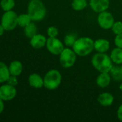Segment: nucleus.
<instances>
[{
  "instance_id": "23",
  "label": "nucleus",
  "mask_w": 122,
  "mask_h": 122,
  "mask_svg": "<svg viewBox=\"0 0 122 122\" xmlns=\"http://www.w3.org/2000/svg\"><path fill=\"white\" fill-rule=\"evenodd\" d=\"M0 6L4 11L12 10L15 6L14 0H1L0 2Z\"/></svg>"
},
{
  "instance_id": "32",
  "label": "nucleus",
  "mask_w": 122,
  "mask_h": 122,
  "mask_svg": "<svg viewBox=\"0 0 122 122\" xmlns=\"http://www.w3.org/2000/svg\"><path fill=\"white\" fill-rule=\"evenodd\" d=\"M119 89H120V90L122 92V83L120 84V85H119Z\"/></svg>"
},
{
  "instance_id": "26",
  "label": "nucleus",
  "mask_w": 122,
  "mask_h": 122,
  "mask_svg": "<svg viewBox=\"0 0 122 122\" xmlns=\"http://www.w3.org/2000/svg\"><path fill=\"white\" fill-rule=\"evenodd\" d=\"M59 34V31L58 29L56 28L55 26H50L48 27L47 30V34L48 36V37H57V36Z\"/></svg>"
},
{
  "instance_id": "16",
  "label": "nucleus",
  "mask_w": 122,
  "mask_h": 122,
  "mask_svg": "<svg viewBox=\"0 0 122 122\" xmlns=\"http://www.w3.org/2000/svg\"><path fill=\"white\" fill-rule=\"evenodd\" d=\"M22 69H23V65L22 62L17 60L12 61L9 66L10 75L12 76H19L22 72Z\"/></svg>"
},
{
  "instance_id": "17",
  "label": "nucleus",
  "mask_w": 122,
  "mask_h": 122,
  "mask_svg": "<svg viewBox=\"0 0 122 122\" xmlns=\"http://www.w3.org/2000/svg\"><path fill=\"white\" fill-rule=\"evenodd\" d=\"M110 57L115 64H122V49L116 47L113 49L110 54Z\"/></svg>"
},
{
  "instance_id": "3",
  "label": "nucleus",
  "mask_w": 122,
  "mask_h": 122,
  "mask_svg": "<svg viewBox=\"0 0 122 122\" xmlns=\"http://www.w3.org/2000/svg\"><path fill=\"white\" fill-rule=\"evenodd\" d=\"M27 14L32 21H40L45 17L47 9L41 0H30L27 6Z\"/></svg>"
},
{
  "instance_id": "9",
  "label": "nucleus",
  "mask_w": 122,
  "mask_h": 122,
  "mask_svg": "<svg viewBox=\"0 0 122 122\" xmlns=\"http://www.w3.org/2000/svg\"><path fill=\"white\" fill-rule=\"evenodd\" d=\"M17 96V89L15 86L9 84H4L0 86V98L4 101H11Z\"/></svg>"
},
{
  "instance_id": "5",
  "label": "nucleus",
  "mask_w": 122,
  "mask_h": 122,
  "mask_svg": "<svg viewBox=\"0 0 122 122\" xmlns=\"http://www.w3.org/2000/svg\"><path fill=\"white\" fill-rule=\"evenodd\" d=\"M77 54L73 49L64 48L63 51L59 55V61L60 65L65 68L68 69L73 66L76 62Z\"/></svg>"
},
{
  "instance_id": "6",
  "label": "nucleus",
  "mask_w": 122,
  "mask_h": 122,
  "mask_svg": "<svg viewBox=\"0 0 122 122\" xmlns=\"http://www.w3.org/2000/svg\"><path fill=\"white\" fill-rule=\"evenodd\" d=\"M18 15L12 10L5 11L1 16V24L4 28L5 31H12L18 25Z\"/></svg>"
},
{
  "instance_id": "13",
  "label": "nucleus",
  "mask_w": 122,
  "mask_h": 122,
  "mask_svg": "<svg viewBox=\"0 0 122 122\" xmlns=\"http://www.w3.org/2000/svg\"><path fill=\"white\" fill-rule=\"evenodd\" d=\"M111 76L109 72H101L97 76L96 82L98 86L100 88H106L108 87L111 84Z\"/></svg>"
},
{
  "instance_id": "29",
  "label": "nucleus",
  "mask_w": 122,
  "mask_h": 122,
  "mask_svg": "<svg viewBox=\"0 0 122 122\" xmlns=\"http://www.w3.org/2000/svg\"><path fill=\"white\" fill-rule=\"evenodd\" d=\"M117 118L119 121L122 122V104H121L117 110Z\"/></svg>"
},
{
  "instance_id": "28",
  "label": "nucleus",
  "mask_w": 122,
  "mask_h": 122,
  "mask_svg": "<svg viewBox=\"0 0 122 122\" xmlns=\"http://www.w3.org/2000/svg\"><path fill=\"white\" fill-rule=\"evenodd\" d=\"M114 44L116 46L122 49V34L116 35L114 39Z\"/></svg>"
},
{
  "instance_id": "15",
  "label": "nucleus",
  "mask_w": 122,
  "mask_h": 122,
  "mask_svg": "<svg viewBox=\"0 0 122 122\" xmlns=\"http://www.w3.org/2000/svg\"><path fill=\"white\" fill-rule=\"evenodd\" d=\"M28 81L29 85L35 89H40L44 86V79L36 73L32 74L29 76Z\"/></svg>"
},
{
  "instance_id": "30",
  "label": "nucleus",
  "mask_w": 122,
  "mask_h": 122,
  "mask_svg": "<svg viewBox=\"0 0 122 122\" xmlns=\"http://www.w3.org/2000/svg\"><path fill=\"white\" fill-rule=\"evenodd\" d=\"M4 101H3L1 98H0V114L3 112L4 109Z\"/></svg>"
},
{
  "instance_id": "25",
  "label": "nucleus",
  "mask_w": 122,
  "mask_h": 122,
  "mask_svg": "<svg viewBox=\"0 0 122 122\" xmlns=\"http://www.w3.org/2000/svg\"><path fill=\"white\" fill-rule=\"evenodd\" d=\"M111 30L115 35L122 34V22L120 21L114 22L111 27Z\"/></svg>"
},
{
  "instance_id": "19",
  "label": "nucleus",
  "mask_w": 122,
  "mask_h": 122,
  "mask_svg": "<svg viewBox=\"0 0 122 122\" xmlns=\"http://www.w3.org/2000/svg\"><path fill=\"white\" fill-rule=\"evenodd\" d=\"M109 74L114 81H122V66H119V64L113 66Z\"/></svg>"
},
{
  "instance_id": "4",
  "label": "nucleus",
  "mask_w": 122,
  "mask_h": 122,
  "mask_svg": "<svg viewBox=\"0 0 122 122\" xmlns=\"http://www.w3.org/2000/svg\"><path fill=\"white\" fill-rule=\"evenodd\" d=\"M44 87L48 90H55L59 87L62 82L60 72L55 69L49 70L44 76Z\"/></svg>"
},
{
  "instance_id": "10",
  "label": "nucleus",
  "mask_w": 122,
  "mask_h": 122,
  "mask_svg": "<svg viewBox=\"0 0 122 122\" xmlns=\"http://www.w3.org/2000/svg\"><path fill=\"white\" fill-rule=\"evenodd\" d=\"M89 5L93 11L99 14L109 8L110 1L109 0H90Z\"/></svg>"
},
{
  "instance_id": "14",
  "label": "nucleus",
  "mask_w": 122,
  "mask_h": 122,
  "mask_svg": "<svg viewBox=\"0 0 122 122\" xmlns=\"http://www.w3.org/2000/svg\"><path fill=\"white\" fill-rule=\"evenodd\" d=\"M110 49V42L106 39H99L94 41V49L99 53H106Z\"/></svg>"
},
{
  "instance_id": "12",
  "label": "nucleus",
  "mask_w": 122,
  "mask_h": 122,
  "mask_svg": "<svg viewBox=\"0 0 122 122\" xmlns=\"http://www.w3.org/2000/svg\"><path fill=\"white\" fill-rule=\"evenodd\" d=\"M97 101L101 106L107 107L113 104L114 101V97L109 92H103L99 95L97 98Z\"/></svg>"
},
{
  "instance_id": "31",
  "label": "nucleus",
  "mask_w": 122,
  "mask_h": 122,
  "mask_svg": "<svg viewBox=\"0 0 122 122\" xmlns=\"http://www.w3.org/2000/svg\"><path fill=\"white\" fill-rule=\"evenodd\" d=\"M4 31H5V29H4V28L3 27V26H2L1 24H0V36H2V35L4 34Z\"/></svg>"
},
{
  "instance_id": "1",
  "label": "nucleus",
  "mask_w": 122,
  "mask_h": 122,
  "mask_svg": "<svg viewBox=\"0 0 122 122\" xmlns=\"http://www.w3.org/2000/svg\"><path fill=\"white\" fill-rule=\"evenodd\" d=\"M113 61L110 56L105 53L95 54L91 59V64L99 73L110 72L113 67Z\"/></svg>"
},
{
  "instance_id": "11",
  "label": "nucleus",
  "mask_w": 122,
  "mask_h": 122,
  "mask_svg": "<svg viewBox=\"0 0 122 122\" xmlns=\"http://www.w3.org/2000/svg\"><path fill=\"white\" fill-rule=\"evenodd\" d=\"M47 39L45 36L40 34H37L30 39L29 44L34 49H39L46 46Z\"/></svg>"
},
{
  "instance_id": "22",
  "label": "nucleus",
  "mask_w": 122,
  "mask_h": 122,
  "mask_svg": "<svg viewBox=\"0 0 122 122\" xmlns=\"http://www.w3.org/2000/svg\"><path fill=\"white\" fill-rule=\"evenodd\" d=\"M72 8L75 11H82L85 9L88 6L87 0H73L72 1Z\"/></svg>"
},
{
  "instance_id": "21",
  "label": "nucleus",
  "mask_w": 122,
  "mask_h": 122,
  "mask_svg": "<svg viewBox=\"0 0 122 122\" xmlns=\"http://www.w3.org/2000/svg\"><path fill=\"white\" fill-rule=\"evenodd\" d=\"M32 21L28 14H22L18 16L17 22H18V25L21 27L24 28Z\"/></svg>"
},
{
  "instance_id": "27",
  "label": "nucleus",
  "mask_w": 122,
  "mask_h": 122,
  "mask_svg": "<svg viewBox=\"0 0 122 122\" xmlns=\"http://www.w3.org/2000/svg\"><path fill=\"white\" fill-rule=\"evenodd\" d=\"M6 83L10 84V85H12V86H17V84H18V80H17V76L10 75V76L9 77V79L6 81Z\"/></svg>"
},
{
  "instance_id": "7",
  "label": "nucleus",
  "mask_w": 122,
  "mask_h": 122,
  "mask_svg": "<svg viewBox=\"0 0 122 122\" xmlns=\"http://www.w3.org/2000/svg\"><path fill=\"white\" fill-rule=\"evenodd\" d=\"M97 22L101 29L108 30L111 29L115 21L112 14L109 11H107L106 10L99 14L97 17Z\"/></svg>"
},
{
  "instance_id": "18",
  "label": "nucleus",
  "mask_w": 122,
  "mask_h": 122,
  "mask_svg": "<svg viewBox=\"0 0 122 122\" xmlns=\"http://www.w3.org/2000/svg\"><path fill=\"white\" fill-rule=\"evenodd\" d=\"M9 76L10 73L9 70V66H7L5 63L0 61V84L6 82Z\"/></svg>"
},
{
  "instance_id": "8",
  "label": "nucleus",
  "mask_w": 122,
  "mask_h": 122,
  "mask_svg": "<svg viewBox=\"0 0 122 122\" xmlns=\"http://www.w3.org/2000/svg\"><path fill=\"white\" fill-rule=\"evenodd\" d=\"M48 51L53 55H60L64 49V44L57 37H48L46 46Z\"/></svg>"
},
{
  "instance_id": "24",
  "label": "nucleus",
  "mask_w": 122,
  "mask_h": 122,
  "mask_svg": "<svg viewBox=\"0 0 122 122\" xmlns=\"http://www.w3.org/2000/svg\"><path fill=\"white\" fill-rule=\"evenodd\" d=\"M77 39V36L74 34H68L64 38V44L68 47H72Z\"/></svg>"
},
{
  "instance_id": "2",
  "label": "nucleus",
  "mask_w": 122,
  "mask_h": 122,
  "mask_svg": "<svg viewBox=\"0 0 122 122\" xmlns=\"http://www.w3.org/2000/svg\"><path fill=\"white\" fill-rule=\"evenodd\" d=\"M72 49L77 56H86L94 50V41L87 36L78 38L75 41Z\"/></svg>"
},
{
  "instance_id": "20",
  "label": "nucleus",
  "mask_w": 122,
  "mask_h": 122,
  "mask_svg": "<svg viewBox=\"0 0 122 122\" xmlns=\"http://www.w3.org/2000/svg\"><path fill=\"white\" fill-rule=\"evenodd\" d=\"M24 32L25 36L29 39L37 34V27L34 22H31L24 27Z\"/></svg>"
}]
</instances>
